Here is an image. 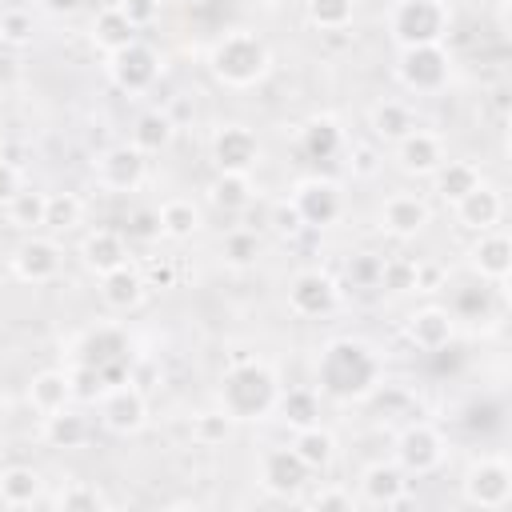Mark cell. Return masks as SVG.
<instances>
[{"instance_id":"1","label":"cell","mask_w":512,"mask_h":512,"mask_svg":"<svg viewBox=\"0 0 512 512\" xmlns=\"http://www.w3.org/2000/svg\"><path fill=\"white\" fill-rule=\"evenodd\" d=\"M384 384V352L352 332L328 336L312 360V388L328 404H364Z\"/></svg>"},{"instance_id":"2","label":"cell","mask_w":512,"mask_h":512,"mask_svg":"<svg viewBox=\"0 0 512 512\" xmlns=\"http://www.w3.org/2000/svg\"><path fill=\"white\" fill-rule=\"evenodd\" d=\"M280 392H284V380L272 360L252 356V352H232L216 384V404L236 424H264L272 420Z\"/></svg>"},{"instance_id":"3","label":"cell","mask_w":512,"mask_h":512,"mask_svg":"<svg viewBox=\"0 0 512 512\" xmlns=\"http://www.w3.org/2000/svg\"><path fill=\"white\" fill-rule=\"evenodd\" d=\"M204 64H208V76L220 84V88H232V92H248V88H260L272 68H276V52L272 44L256 32V28H224L208 52H204Z\"/></svg>"},{"instance_id":"4","label":"cell","mask_w":512,"mask_h":512,"mask_svg":"<svg viewBox=\"0 0 512 512\" xmlns=\"http://www.w3.org/2000/svg\"><path fill=\"white\" fill-rule=\"evenodd\" d=\"M452 24H456L452 0H388L384 8V36L392 40V48L448 44Z\"/></svg>"},{"instance_id":"5","label":"cell","mask_w":512,"mask_h":512,"mask_svg":"<svg viewBox=\"0 0 512 512\" xmlns=\"http://www.w3.org/2000/svg\"><path fill=\"white\" fill-rule=\"evenodd\" d=\"M68 360L96 364L116 384V380L132 376V332L120 320H92L68 340Z\"/></svg>"},{"instance_id":"6","label":"cell","mask_w":512,"mask_h":512,"mask_svg":"<svg viewBox=\"0 0 512 512\" xmlns=\"http://www.w3.org/2000/svg\"><path fill=\"white\" fill-rule=\"evenodd\" d=\"M392 76L408 96H440L456 80V60L448 44H416V48H396Z\"/></svg>"},{"instance_id":"7","label":"cell","mask_w":512,"mask_h":512,"mask_svg":"<svg viewBox=\"0 0 512 512\" xmlns=\"http://www.w3.org/2000/svg\"><path fill=\"white\" fill-rule=\"evenodd\" d=\"M164 72H168V56L140 36L128 48L104 56V76L120 96H148Z\"/></svg>"},{"instance_id":"8","label":"cell","mask_w":512,"mask_h":512,"mask_svg":"<svg viewBox=\"0 0 512 512\" xmlns=\"http://www.w3.org/2000/svg\"><path fill=\"white\" fill-rule=\"evenodd\" d=\"M284 304L296 320H328L344 308V280L328 268H296L288 276Z\"/></svg>"},{"instance_id":"9","label":"cell","mask_w":512,"mask_h":512,"mask_svg":"<svg viewBox=\"0 0 512 512\" xmlns=\"http://www.w3.org/2000/svg\"><path fill=\"white\" fill-rule=\"evenodd\" d=\"M460 496L464 504L480 512H500L512 504V464L504 452H480L460 472Z\"/></svg>"},{"instance_id":"10","label":"cell","mask_w":512,"mask_h":512,"mask_svg":"<svg viewBox=\"0 0 512 512\" xmlns=\"http://www.w3.org/2000/svg\"><path fill=\"white\" fill-rule=\"evenodd\" d=\"M288 200L292 208L300 212V224L304 228H336L348 212V196H344V184L336 176H324V172H312V176H300L292 180L288 188Z\"/></svg>"},{"instance_id":"11","label":"cell","mask_w":512,"mask_h":512,"mask_svg":"<svg viewBox=\"0 0 512 512\" xmlns=\"http://www.w3.org/2000/svg\"><path fill=\"white\" fill-rule=\"evenodd\" d=\"M96 420L108 436H140L152 420V404H148V392L136 376H124L116 384H108V392L96 400Z\"/></svg>"},{"instance_id":"12","label":"cell","mask_w":512,"mask_h":512,"mask_svg":"<svg viewBox=\"0 0 512 512\" xmlns=\"http://www.w3.org/2000/svg\"><path fill=\"white\" fill-rule=\"evenodd\" d=\"M392 460L408 472V476H432L444 468L448 460V436L432 424V420H408L396 436H392Z\"/></svg>"},{"instance_id":"13","label":"cell","mask_w":512,"mask_h":512,"mask_svg":"<svg viewBox=\"0 0 512 512\" xmlns=\"http://www.w3.org/2000/svg\"><path fill=\"white\" fill-rule=\"evenodd\" d=\"M92 180L100 192L108 196H128L140 192L148 184V156L136 152L128 140L124 144H108L104 152L92 156Z\"/></svg>"},{"instance_id":"14","label":"cell","mask_w":512,"mask_h":512,"mask_svg":"<svg viewBox=\"0 0 512 512\" xmlns=\"http://www.w3.org/2000/svg\"><path fill=\"white\" fill-rule=\"evenodd\" d=\"M8 272L32 288L52 284L64 272V244L56 236H44V232H24L20 244L8 252Z\"/></svg>"},{"instance_id":"15","label":"cell","mask_w":512,"mask_h":512,"mask_svg":"<svg viewBox=\"0 0 512 512\" xmlns=\"http://www.w3.org/2000/svg\"><path fill=\"white\" fill-rule=\"evenodd\" d=\"M256 484L272 500H300L312 484V472L300 464V456L288 444H264L256 456Z\"/></svg>"},{"instance_id":"16","label":"cell","mask_w":512,"mask_h":512,"mask_svg":"<svg viewBox=\"0 0 512 512\" xmlns=\"http://www.w3.org/2000/svg\"><path fill=\"white\" fill-rule=\"evenodd\" d=\"M260 152V136L244 120H220L208 132V160L216 172H256Z\"/></svg>"},{"instance_id":"17","label":"cell","mask_w":512,"mask_h":512,"mask_svg":"<svg viewBox=\"0 0 512 512\" xmlns=\"http://www.w3.org/2000/svg\"><path fill=\"white\" fill-rule=\"evenodd\" d=\"M356 500H360V508H400L412 500V476L392 456L372 460L356 476Z\"/></svg>"},{"instance_id":"18","label":"cell","mask_w":512,"mask_h":512,"mask_svg":"<svg viewBox=\"0 0 512 512\" xmlns=\"http://www.w3.org/2000/svg\"><path fill=\"white\" fill-rule=\"evenodd\" d=\"M432 224V200L424 192H388L376 208V228L392 240H416Z\"/></svg>"},{"instance_id":"19","label":"cell","mask_w":512,"mask_h":512,"mask_svg":"<svg viewBox=\"0 0 512 512\" xmlns=\"http://www.w3.org/2000/svg\"><path fill=\"white\" fill-rule=\"evenodd\" d=\"M444 160H448L444 136L432 132V128H420V124H416L404 140L392 144V164H396V172L408 176V180H432V172H436Z\"/></svg>"},{"instance_id":"20","label":"cell","mask_w":512,"mask_h":512,"mask_svg":"<svg viewBox=\"0 0 512 512\" xmlns=\"http://www.w3.org/2000/svg\"><path fill=\"white\" fill-rule=\"evenodd\" d=\"M464 264L472 268V276H480L484 284L504 292L508 276H512V240H508V232L500 224L488 228V232H476V240L464 252Z\"/></svg>"},{"instance_id":"21","label":"cell","mask_w":512,"mask_h":512,"mask_svg":"<svg viewBox=\"0 0 512 512\" xmlns=\"http://www.w3.org/2000/svg\"><path fill=\"white\" fill-rule=\"evenodd\" d=\"M296 148L304 160H340L348 148V132L332 112H312L308 120H300L296 128Z\"/></svg>"},{"instance_id":"22","label":"cell","mask_w":512,"mask_h":512,"mask_svg":"<svg viewBox=\"0 0 512 512\" xmlns=\"http://www.w3.org/2000/svg\"><path fill=\"white\" fill-rule=\"evenodd\" d=\"M452 216H456V224H460L464 232H472V236L496 228V224L504 220V188L484 176L468 196H460V200L452 204Z\"/></svg>"},{"instance_id":"23","label":"cell","mask_w":512,"mask_h":512,"mask_svg":"<svg viewBox=\"0 0 512 512\" xmlns=\"http://www.w3.org/2000/svg\"><path fill=\"white\" fill-rule=\"evenodd\" d=\"M76 256H80V268H84L88 276H96V280H100L104 272H112V268H120V264L132 260L128 236L116 232V228H88V232L80 236V244H76Z\"/></svg>"},{"instance_id":"24","label":"cell","mask_w":512,"mask_h":512,"mask_svg":"<svg viewBox=\"0 0 512 512\" xmlns=\"http://www.w3.org/2000/svg\"><path fill=\"white\" fill-rule=\"evenodd\" d=\"M404 336L416 352H444L456 340V312L444 304H424L404 320Z\"/></svg>"},{"instance_id":"25","label":"cell","mask_w":512,"mask_h":512,"mask_svg":"<svg viewBox=\"0 0 512 512\" xmlns=\"http://www.w3.org/2000/svg\"><path fill=\"white\" fill-rule=\"evenodd\" d=\"M364 124H368V136L376 144H388L392 148L396 140H404L416 128V108L404 96H380V100L368 104Z\"/></svg>"},{"instance_id":"26","label":"cell","mask_w":512,"mask_h":512,"mask_svg":"<svg viewBox=\"0 0 512 512\" xmlns=\"http://www.w3.org/2000/svg\"><path fill=\"white\" fill-rule=\"evenodd\" d=\"M96 292H100V304H104L108 312H120V316H124V312H136V308L148 300V284H144V272H140L136 260H128V264L104 272Z\"/></svg>"},{"instance_id":"27","label":"cell","mask_w":512,"mask_h":512,"mask_svg":"<svg viewBox=\"0 0 512 512\" xmlns=\"http://www.w3.org/2000/svg\"><path fill=\"white\" fill-rule=\"evenodd\" d=\"M256 180L252 172H216L208 184H204V200L208 208H216L220 216H244L252 204H256Z\"/></svg>"},{"instance_id":"28","label":"cell","mask_w":512,"mask_h":512,"mask_svg":"<svg viewBox=\"0 0 512 512\" xmlns=\"http://www.w3.org/2000/svg\"><path fill=\"white\" fill-rule=\"evenodd\" d=\"M288 448L300 456V464H304L312 476H324V472L336 464V456H340V440H336V432H332L328 424H320V420L296 428Z\"/></svg>"},{"instance_id":"29","label":"cell","mask_w":512,"mask_h":512,"mask_svg":"<svg viewBox=\"0 0 512 512\" xmlns=\"http://www.w3.org/2000/svg\"><path fill=\"white\" fill-rule=\"evenodd\" d=\"M48 500V480L32 464L0 468V508H40Z\"/></svg>"},{"instance_id":"30","label":"cell","mask_w":512,"mask_h":512,"mask_svg":"<svg viewBox=\"0 0 512 512\" xmlns=\"http://www.w3.org/2000/svg\"><path fill=\"white\" fill-rule=\"evenodd\" d=\"M40 440L48 448H60V452H72V448H84L92 440V420L80 404H68L52 416H40Z\"/></svg>"},{"instance_id":"31","label":"cell","mask_w":512,"mask_h":512,"mask_svg":"<svg viewBox=\"0 0 512 512\" xmlns=\"http://www.w3.org/2000/svg\"><path fill=\"white\" fill-rule=\"evenodd\" d=\"M176 132L180 128H176V120L164 108H144V112H136V120L128 128V144L136 152H144V156H160V152L172 148Z\"/></svg>"},{"instance_id":"32","label":"cell","mask_w":512,"mask_h":512,"mask_svg":"<svg viewBox=\"0 0 512 512\" xmlns=\"http://www.w3.org/2000/svg\"><path fill=\"white\" fill-rule=\"evenodd\" d=\"M24 400H28V408H32L36 416H52V412L68 408V404H72L68 372H64V368H40V372L28 380V388H24Z\"/></svg>"},{"instance_id":"33","label":"cell","mask_w":512,"mask_h":512,"mask_svg":"<svg viewBox=\"0 0 512 512\" xmlns=\"http://www.w3.org/2000/svg\"><path fill=\"white\" fill-rule=\"evenodd\" d=\"M136 36H140V32L124 20V12H120L116 4H104V8L88 20V44H92L100 56H112V52L128 48Z\"/></svg>"},{"instance_id":"34","label":"cell","mask_w":512,"mask_h":512,"mask_svg":"<svg viewBox=\"0 0 512 512\" xmlns=\"http://www.w3.org/2000/svg\"><path fill=\"white\" fill-rule=\"evenodd\" d=\"M484 180V168L468 156H448L436 172H432V192L444 200V204H456L460 196H468L476 184Z\"/></svg>"},{"instance_id":"35","label":"cell","mask_w":512,"mask_h":512,"mask_svg":"<svg viewBox=\"0 0 512 512\" xmlns=\"http://www.w3.org/2000/svg\"><path fill=\"white\" fill-rule=\"evenodd\" d=\"M216 256H220L224 268H232V272H248V268H256L260 256H264V236H260L256 228H248V224H232V228L220 236Z\"/></svg>"},{"instance_id":"36","label":"cell","mask_w":512,"mask_h":512,"mask_svg":"<svg viewBox=\"0 0 512 512\" xmlns=\"http://www.w3.org/2000/svg\"><path fill=\"white\" fill-rule=\"evenodd\" d=\"M320 408H324V396L312 388V384H284V392H280V400H276V420L284 424V428H304V424H316L320 420Z\"/></svg>"},{"instance_id":"37","label":"cell","mask_w":512,"mask_h":512,"mask_svg":"<svg viewBox=\"0 0 512 512\" xmlns=\"http://www.w3.org/2000/svg\"><path fill=\"white\" fill-rule=\"evenodd\" d=\"M156 216H160V236H164V240H176V244L192 240V236L204 228V212H200V204L188 200V196H168V200L156 208Z\"/></svg>"},{"instance_id":"38","label":"cell","mask_w":512,"mask_h":512,"mask_svg":"<svg viewBox=\"0 0 512 512\" xmlns=\"http://www.w3.org/2000/svg\"><path fill=\"white\" fill-rule=\"evenodd\" d=\"M4 220H8V228H16V232H44V220H48V192L24 184V188L4 204Z\"/></svg>"},{"instance_id":"39","label":"cell","mask_w":512,"mask_h":512,"mask_svg":"<svg viewBox=\"0 0 512 512\" xmlns=\"http://www.w3.org/2000/svg\"><path fill=\"white\" fill-rule=\"evenodd\" d=\"M44 504L56 508V512H104V508H112L108 492H104L96 480H68V484H64L56 496H48Z\"/></svg>"},{"instance_id":"40","label":"cell","mask_w":512,"mask_h":512,"mask_svg":"<svg viewBox=\"0 0 512 512\" xmlns=\"http://www.w3.org/2000/svg\"><path fill=\"white\" fill-rule=\"evenodd\" d=\"M360 0H304V20L316 32H344L356 24Z\"/></svg>"},{"instance_id":"41","label":"cell","mask_w":512,"mask_h":512,"mask_svg":"<svg viewBox=\"0 0 512 512\" xmlns=\"http://www.w3.org/2000/svg\"><path fill=\"white\" fill-rule=\"evenodd\" d=\"M64 372H68V388H72V404H80V408H96V400L108 392V372L104 368H96V364H80V360H68L64 364Z\"/></svg>"},{"instance_id":"42","label":"cell","mask_w":512,"mask_h":512,"mask_svg":"<svg viewBox=\"0 0 512 512\" xmlns=\"http://www.w3.org/2000/svg\"><path fill=\"white\" fill-rule=\"evenodd\" d=\"M232 428H236V420H232V416H228L220 404L192 412V424H188L192 444H200V448H220V444L232 436Z\"/></svg>"},{"instance_id":"43","label":"cell","mask_w":512,"mask_h":512,"mask_svg":"<svg viewBox=\"0 0 512 512\" xmlns=\"http://www.w3.org/2000/svg\"><path fill=\"white\" fill-rule=\"evenodd\" d=\"M344 168L352 180H376L384 172V152L376 140H352L344 148Z\"/></svg>"},{"instance_id":"44","label":"cell","mask_w":512,"mask_h":512,"mask_svg":"<svg viewBox=\"0 0 512 512\" xmlns=\"http://www.w3.org/2000/svg\"><path fill=\"white\" fill-rule=\"evenodd\" d=\"M84 200L76 196V192H48V220H44V228H52V232H76L80 224H84Z\"/></svg>"},{"instance_id":"45","label":"cell","mask_w":512,"mask_h":512,"mask_svg":"<svg viewBox=\"0 0 512 512\" xmlns=\"http://www.w3.org/2000/svg\"><path fill=\"white\" fill-rule=\"evenodd\" d=\"M300 500H304L308 508H316V512H356V508H360L356 492H352L348 484H336V480H324L320 488L304 492Z\"/></svg>"},{"instance_id":"46","label":"cell","mask_w":512,"mask_h":512,"mask_svg":"<svg viewBox=\"0 0 512 512\" xmlns=\"http://www.w3.org/2000/svg\"><path fill=\"white\" fill-rule=\"evenodd\" d=\"M380 288H384V292H392V296L416 292V260H412V256H384Z\"/></svg>"},{"instance_id":"47","label":"cell","mask_w":512,"mask_h":512,"mask_svg":"<svg viewBox=\"0 0 512 512\" xmlns=\"http://www.w3.org/2000/svg\"><path fill=\"white\" fill-rule=\"evenodd\" d=\"M36 40V20L28 8H4V24H0V44L4 48H28Z\"/></svg>"},{"instance_id":"48","label":"cell","mask_w":512,"mask_h":512,"mask_svg":"<svg viewBox=\"0 0 512 512\" xmlns=\"http://www.w3.org/2000/svg\"><path fill=\"white\" fill-rule=\"evenodd\" d=\"M380 268H384L380 252H352L344 260V280L352 288H380Z\"/></svg>"},{"instance_id":"49","label":"cell","mask_w":512,"mask_h":512,"mask_svg":"<svg viewBox=\"0 0 512 512\" xmlns=\"http://www.w3.org/2000/svg\"><path fill=\"white\" fill-rule=\"evenodd\" d=\"M140 272H144L148 292L176 288V260H172V256H152V260H144V264H140Z\"/></svg>"},{"instance_id":"50","label":"cell","mask_w":512,"mask_h":512,"mask_svg":"<svg viewBox=\"0 0 512 512\" xmlns=\"http://www.w3.org/2000/svg\"><path fill=\"white\" fill-rule=\"evenodd\" d=\"M116 8L124 12V20H128L136 32L152 28V24L160 20V12H164V4H160V0H116Z\"/></svg>"},{"instance_id":"51","label":"cell","mask_w":512,"mask_h":512,"mask_svg":"<svg viewBox=\"0 0 512 512\" xmlns=\"http://www.w3.org/2000/svg\"><path fill=\"white\" fill-rule=\"evenodd\" d=\"M268 228H272L276 236H284V240L304 232V224H300V212L292 208V200H288V196L272 204V212H268Z\"/></svg>"},{"instance_id":"52","label":"cell","mask_w":512,"mask_h":512,"mask_svg":"<svg viewBox=\"0 0 512 512\" xmlns=\"http://www.w3.org/2000/svg\"><path fill=\"white\" fill-rule=\"evenodd\" d=\"M444 280H448L444 264H436V260H416V292L432 296V292L444 288Z\"/></svg>"},{"instance_id":"53","label":"cell","mask_w":512,"mask_h":512,"mask_svg":"<svg viewBox=\"0 0 512 512\" xmlns=\"http://www.w3.org/2000/svg\"><path fill=\"white\" fill-rule=\"evenodd\" d=\"M128 236H136V240H160V216H156V208H152V212H148V208L132 212Z\"/></svg>"},{"instance_id":"54","label":"cell","mask_w":512,"mask_h":512,"mask_svg":"<svg viewBox=\"0 0 512 512\" xmlns=\"http://www.w3.org/2000/svg\"><path fill=\"white\" fill-rule=\"evenodd\" d=\"M20 188H24V172H20V164H12V160L0 156V208H4Z\"/></svg>"},{"instance_id":"55","label":"cell","mask_w":512,"mask_h":512,"mask_svg":"<svg viewBox=\"0 0 512 512\" xmlns=\"http://www.w3.org/2000/svg\"><path fill=\"white\" fill-rule=\"evenodd\" d=\"M80 4H84V0H40V8H44L48 16H72V12H80Z\"/></svg>"},{"instance_id":"56","label":"cell","mask_w":512,"mask_h":512,"mask_svg":"<svg viewBox=\"0 0 512 512\" xmlns=\"http://www.w3.org/2000/svg\"><path fill=\"white\" fill-rule=\"evenodd\" d=\"M256 8H264V12H280V8H288L292 0H252Z\"/></svg>"},{"instance_id":"57","label":"cell","mask_w":512,"mask_h":512,"mask_svg":"<svg viewBox=\"0 0 512 512\" xmlns=\"http://www.w3.org/2000/svg\"><path fill=\"white\" fill-rule=\"evenodd\" d=\"M184 4H208V0H184Z\"/></svg>"},{"instance_id":"58","label":"cell","mask_w":512,"mask_h":512,"mask_svg":"<svg viewBox=\"0 0 512 512\" xmlns=\"http://www.w3.org/2000/svg\"><path fill=\"white\" fill-rule=\"evenodd\" d=\"M0 24H4V4H0Z\"/></svg>"},{"instance_id":"59","label":"cell","mask_w":512,"mask_h":512,"mask_svg":"<svg viewBox=\"0 0 512 512\" xmlns=\"http://www.w3.org/2000/svg\"><path fill=\"white\" fill-rule=\"evenodd\" d=\"M0 456H4V436H0Z\"/></svg>"},{"instance_id":"60","label":"cell","mask_w":512,"mask_h":512,"mask_svg":"<svg viewBox=\"0 0 512 512\" xmlns=\"http://www.w3.org/2000/svg\"><path fill=\"white\" fill-rule=\"evenodd\" d=\"M160 4H172V0H160Z\"/></svg>"}]
</instances>
